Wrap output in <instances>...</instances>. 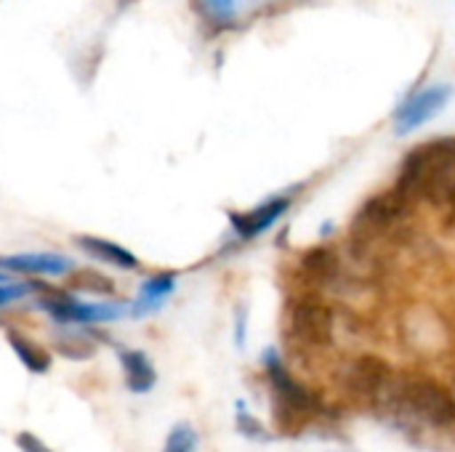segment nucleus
<instances>
[{
    "label": "nucleus",
    "mask_w": 455,
    "mask_h": 452,
    "mask_svg": "<svg viewBox=\"0 0 455 452\" xmlns=\"http://www.w3.org/2000/svg\"><path fill=\"white\" fill-rule=\"evenodd\" d=\"M200 5H203L205 16L213 24H221V27L232 24V19L237 13V3L235 0H200Z\"/></svg>",
    "instance_id": "19"
},
{
    "label": "nucleus",
    "mask_w": 455,
    "mask_h": 452,
    "mask_svg": "<svg viewBox=\"0 0 455 452\" xmlns=\"http://www.w3.org/2000/svg\"><path fill=\"white\" fill-rule=\"evenodd\" d=\"M451 96H453V88L445 83H437V85L411 93L395 112V131L400 136H405V133L421 128L424 123H429L435 115H440L448 107Z\"/></svg>",
    "instance_id": "4"
},
{
    "label": "nucleus",
    "mask_w": 455,
    "mask_h": 452,
    "mask_svg": "<svg viewBox=\"0 0 455 452\" xmlns=\"http://www.w3.org/2000/svg\"><path fill=\"white\" fill-rule=\"evenodd\" d=\"M123 376H125V389L131 394H149L157 384V370L147 352L141 349H120L117 352Z\"/></svg>",
    "instance_id": "11"
},
{
    "label": "nucleus",
    "mask_w": 455,
    "mask_h": 452,
    "mask_svg": "<svg viewBox=\"0 0 455 452\" xmlns=\"http://www.w3.org/2000/svg\"><path fill=\"white\" fill-rule=\"evenodd\" d=\"M173 290H176V272H160V274L147 277L141 282V288H139L136 301H131V314L133 317H149V314H155L168 301V296Z\"/></svg>",
    "instance_id": "12"
},
{
    "label": "nucleus",
    "mask_w": 455,
    "mask_h": 452,
    "mask_svg": "<svg viewBox=\"0 0 455 452\" xmlns=\"http://www.w3.org/2000/svg\"><path fill=\"white\" fill-rule=\"evenodd\" d=\"M75 245L88 258H93L99 264H107V266H115V269H123V272H136L139 269L136 253L117 245V242H112V240H104V237H96V234H77Z\"/></svg>",
    "instance_id": "10"
},
{
    "label": "nucleus",
    "mask_w": 455,
    "mask_h": 452,
    "mask_svg": "<svg viewBox=\"0 0 455 452\" xmlns=\"http://www.w3.org/2000/svg\"><path fill=\"white\" fill-rule=\"evenodd\" d=\"M163 452H197V432L192 424H176L165 437Z\"/></svg>",
    "instance_id": "18"
},
{
    "label": "nucleus",
    "mask_w": 455,
    "mask_h": 452,
    "mask_svg": "<svg viewBox=\"0 0 455 452\" xmlns=\"http://www.w3.org/2000/svg\"><path fill=\"white\" fill-rule=\"evenodd\" d=\"M69 288H72L75 293H83V296H112V293H115L112 277H107V274H101V272H93V269L72 272Z\"/></svg>",
    "instance_id": "17"
},
{
    "label": "nucleus",
    "mask_w": 455,
    "mask_h": 452,
    "mask_svg": "<svg viewBox=\"0 0 455 452\" xmlns=\"http://www.w3.org/2000/svg\"><path fill=\"white\" fill-rule=\"evenodd\" d=\"M237 426H240V432L245 434V437H251V440H267V434H264V429H261V424L245 410V405L240 402L237 405Z\"/></svg>",
    "instance_id": "21"
},
{
    "label": "nucleus",
    "mask_w": 455,
    "mask_h": 452,
    "mask_svg": "<svg viewBox=\"0 0 455 452\" xmlns=\"http://www.w3.org/2000/svg\"><path fill=\"white\" fill-rule=\"evenodd\" d=\"M405 205H408V200L397 189L384 192V194L365 202V208L360 210V224L373 226V229H384V226L395 224L403 216Z\"/></svg>",
    "instance_id": "14"
},
{
    "label": "nucleus",
    "mask_w": 455,
    "mask_h": 452,
    "mask_svg": "<svg viewBox=\"0 0 455 452\" xmlns=\"http://www.w3.org/2000/svg\"><path fill=\"white\" fill-rule=\"evenodd\" d=\"M389 376H392V370L381 357L365 354L352 362V368L347 373V386L352 394L368 400V397H376L389 384Z\"/></svg>",
    "instance_id": "8"
},
{
    "label": "nucleus",
    "mask_w": 455,
    "mask_h": 452,
    "mask_svg": "<svg viewBox=\"0 0 455 452\" xmlns=\"http://www.w3.org/2000/svg\"><path fill=\"white\" fill-rule=\"evenodd\" d=\"M264 365H267V373H269V381H272L277 397H280L291 410H296V413H309V410L315 408L312 394L291 378V373L285 370V365L280 362V357H277L275 352H267V354H264Z\"/></svg>",
    "instance_id": "9"
},
{
    "label": "nucleus",
    "mask_w": 455,
    "mask_h": 452,
    "mask_svg": "<svg viewBox=\"0 0 455 452\" xmlns=\"http://www.w3.org/2000/svg\"><path fill=\"white\" fill-rule=\"evenodd\" d=\"M291 202H293L291 194H288V197H285V194H277V197H272V200L256 205V208L248 210V213H229V221H232L235 234H237L240 240H253V237H259L261 232L272 229V226L288 213Z\"/></svg>",
    "instance_id": "7"
},
{
    "label": "nucleus",
    "mask_w": 455,
    "mask_h": 452,
    "mask_svg": "<svg viewBox=\"0 0 455 452\" xmlns=\"http://www.w3.org/2000/svg\"><path fill=\"white\" fill-rule=\"evenodd\" d=\"M37 293V282H0V309Z\"/></svg>",
    "instance_id": "20"
},
{
    "label": "nucleus",
    "mask_w": 455,
    "mask_h": 452,
    "mask_svg": "<svg viewBox=\"0 0 455 452\" xmlns=\"http://www.w3.org/2000/svg\"><path fill=\"white\" fill-rule=\"evenodd\" d=\"M37 309H43L61 328H93L115 322L125 314V306L117 301H83L77 296L45 288L37 282Z\"/></svg>",
    "instance_id": "2"
},
{
    "label": "nucleus",
    "mask_w": 455,
    "mask_h": 452,
    "mask_svg": "<svg viewBox=\"0 0 455 452\" xmlns=\"http://www.w3.org/2000/svg\"><path fill=\"white\" fill-rule=\"evenodd\" d=\"M455 170V139L445 136V139H435L427 141L421 147H416L400 170L397 178V192L411 200V197H429L443 186V181Z\"/></svg>",
    "instance_id": "1"
},
{
    "label": "nucleus",
    "mask_w": 455,
    "mask_h": 452,
    "mask_svg": "<svg viewBox=\"0 0 455 452\" xmlns=\"http://www.w3.org/2000/svg\"><path fill=\"white\" fill-rule=\"evenodd\" d=\"M3 280H8V277H5V274H3V272H0V282H3Z\"/></svg>",
    "instance_id": "23"
},
{
    "label": "nucleus",
    "mask_w": 455,
    "mask_h": 452,
    "mask_svg": "<svg viewBox=\"0 0 455 452\" xmlns=\"http://www.w3.org/2000/svg\"><path fill=\"white\" fill-rule=\"evenodd\" d=\"M405 405L432 426L455 424V397L432 378H416L405 386Z\"/></svg>",
    "instance_id": "3"
},
{
    "label": "nucleus",
    "mask_w": 455,
    "mask_h": 452,
    "mask_svg": "<svg viewBox=\"0 0 455 452\" xmlns=\"http://www.w3.org/2000/svg\"><path fill=\"white\" fill-rule=\"evenodd\" d=\"M53 346L69 362H85L96 354V338L83 328H61L53 333Z\"/></svg>",
    "instance_id": "15"
},
{
    "label": "nucleus",
    "mask_w": 455,
    "mask_h": 452,
    "mask_svg": "<svg viewBox=\"0 0 455 452\" xmlns=\"http://www.w3.org/2000/svg\"><path fill=\"white\" fill-rule=\"evenodd\" d=\"M5 344H8V349L16 354L19 365H21L27 373H32V376H45V373L51 370V365H53L51 352H48L43 344H37L35 338H29L27 333H21V330H5Z\"/></svg>",
    "instance_id": "13"
},
{
    "label": "nucleus",
    "mask_w": 455,
    "mask_h": 452,
    "mask_svg": "<svg viewBox=\"0 0 455 452\" xmlns=\"http://www.w3.org/2000/svg\"><path fill=\"white\" fill-rule=\"evenodd\" d=\"M291 328L301 344L328 346L333 341V312L315 298H304L291 309Z\"/></svg>",
    "instance_id": "5"
},
{
    "label": "nucleus",
    "mask_w": 455,
    "mask_h": 452,
    "mask_svg": "<svg viewBox=\"0 0 455 452\" xmlns=\"http://www.w3.org/2000/svg\"><path fill=\"white\" fill-rule=\"evenodd\" d=\"M13 445L19 452H56L53 448H48L40 437H35L32 432H19L13 437Z\"/></svg>",
    "instance_id": "22"
},
{
    "label": "nucleus",
    "mask_w": 455,
    "mask_h": 452,
    "mask_svg": "<svg viewBox=\"0 0 455 452\" xmlns=\"http://www.w3.org/2000/svg\"><path fill=\"white\" fill-rule=\"evenodd\" d=\"M0 272L27 277H67L75 272V261L61 253H13L0 256Z\"/></svg>",
    "instance_id": "6"
},
{
    "label": "nucleus",
    "mask_w": 455,
    "mask_h": 452,
    "mask_svg": "<svg viewBox=\"0 0 455 452\" xmlns=\"http://www.w3.org/2000/svg\"><path fill=\"white\" fill-rule=\"evenodd\" d=\"M301 274L315 280V282H328L339 272V258L328 248H312L301 256Z\"/></svg>",
    "instance_id": "16"
}]
</instances>
